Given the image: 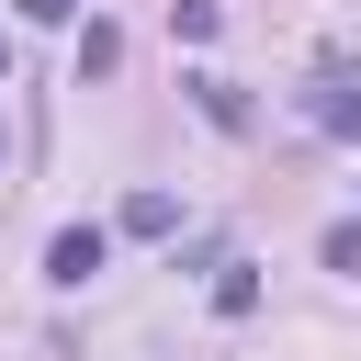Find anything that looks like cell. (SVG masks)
Listing matches in <instances>:
<instances>
[{"label": "cell", "instance_id": "obj_11", "mask_svg": "<svg viewBox=\"0 0 361 361\" xmlns=\"http://www.w3.org/2000/svg\"><path fill=\"white\" fill-rule=\"evenodd\" d=\"M0 68H11V56H0Z\"/></svg>", "mask_w": 361, "mask_h": 361}, {"label": "cell", "instance_id": "obj_4", "mask_svg": "<svg viewBox=\"0 0 361 361\" xmlns=\"http://www.w3.org/2000/svg\"><path fill=\"white\" fill-rule=\"evenodd\" d=\"M305 113H316L327 135H361V79H316V90H305Z\"/></svg>", "mask_w": 361, "mask_h": 361}, {"label": "cell", "instance_id": "obj_6", "mask_svg": "<svg viewBox=\"0 0 361 361\" xmlns=\"http://www.w3.org/2000/svg\"><path fill=\"white\" fill-rule=\"evenodd\" d=\"M169 34H180V45H214L226 11H214V0H169Z\"/></svg>", "mask_w": 361, "mask_h": 361}, {"label": "cell", "instance_id": "obj_1", "mask_svg": "<svg viewBox=\"0 0 361 361\" xmlns=\"http://www.w3.org/2000/svg\"><path fill=\"white\" fill-rule=\"evenodd\" d=\"M102 271H113V226H56L45 282H56V293H79V282H102Z\"/></svg>", "mask_w": 361, "mask_h": 361}, {"label": "cell", "instance_id": "obj_3", "mask_svg": "<svg viewBox=\"0 0 361 361\" xmlns=\"http://www.w3.org/2000/svg\"><path fill=\"white\" fill-rule=\"evenodd\" d=\"M124 237H180V192H124Z\"/></svg>", "mask_w": 361, "mask_h": 361}, {"label": "cell", "instance_id": "obj_9", "mask_svg": "<svg viewBox=\"0 0 361 361\" xmlns=\"http://www.w3.org/2000/svg\"><path fill=\"white\" fill-rule=\"evenodd\" d=\"M11 11H23V23H68L79 0H11Z\"/></svg>", "mask_w": 361, "mask_h": 361}, {"label": "cell", "instance_id": "obj_10", "mask_svg": "<svg viewBox=\"0 0 361 361\" xmlns=\"http://www.w3.org/2000/svg\"><path fill=\"white\" fill-rule=\"evenodd\" d=\"M0 158H11V135H0Z\"/></svg>", "mask_w": 361, "mask_h": 361}, {"label": "cell", "instance_id": "obj_2", "mask_svg": "<svg viewBox=\"0 0 361 361\" xmlns=\"http://www.w3.org/2000/svg\"><path fill=\"white\" fill-rule=\"evenodd\" d=\"M180 90H192V113H203V124H226V135H248V124H259V113H248V90H237V79H214V68H203V79H180Z\"/></svg>", "mask_w": 361, "mask_h": 361}, {"label": "cell", "instance_id": "obj_5", "mask_svg": "<svg viewBox=\"0 0 361 361\" xmlns=\"http://www.w3.org/2000/svg\"><path fill=\"white\" fill-rule=\"evenodd\" d=\"M214 316H259V271H248V259L214 271Z\"/></svg>", "mask_w": 361, "mask_h": 361}, {"label": "cell", "instance_id": "obj_8", "mask_svg": "<svg viewBox=\"0 0 361 361\" xmlns=\"http://www.w3.org/2000/svg\"><path fill=\"white\" fill-rule=\"evenodd\" d=\"M327 271H361V214H338V226H327Z\"/></svg>", "mask_w": 361, "mask_h": 361}, {"label": "cell", "instance_id": "obj_7", "mask_svg": "<svg viewBox=\"0 0 361 361\" xmlns=\"http://www.w3.org/2000/svg\"><path fill=\"white\" fill-rule=\"evenodd\" d=\"M113 68H124V34L90 23V34H79V79H113Z\"/></svg>", "mask_w": 361, "mask_h": 361}]
</instances>
